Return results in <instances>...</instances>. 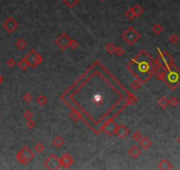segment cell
Returning a JSON list of instances; mask_svg holds the SVG:
<instances>
[{
  "label": "cell",
  "mask_w": 180,
  "mask_h": 170,
  "mask_svg": "<svg viewBox=\"0 0 180 170\" xmlns=\"http://www.w3.org/2000/svg\"><path fill=\"white\" fill-rule=\"evenodd\" d=\"M1 81H2V78H1V77H0V82H1Z\"/></svg>",
  "instance_id": "cell-1"
}]
</instances>
